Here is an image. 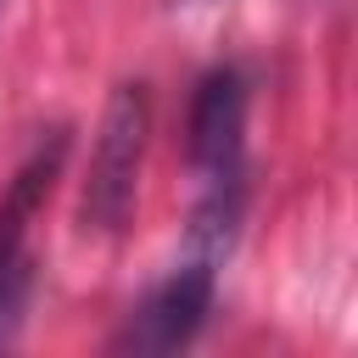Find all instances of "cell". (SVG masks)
<instances>
[{
    "instance_id": "cell-4",
    "label": "cell",
    "mask_w": 358,
    "mask_h": 358,
    "mask_svg": "<svg viewBox=\"0 0 358 358\" xmlns=\"http://www.w3.org/2000/svg\"><path fill=\"white\" fill-rule=\"evenodd\" d=\"M218 268H224L218 257L185 246V263H173V274L129 313L117 347H123V352H179V347H190L196 330H201L207 313H213Z\"/></svg>"
},
{
    "instance_id": "cell-1",
    "label": "cell",
    "mask_w": 358,
    "mask_h": 358,
    "mask_svg": "<svg viewBox=\"0 0 358 358\" xmlns=\"http://www.w3.org/2000/svg\"><path fill=\"white\" fill-rule=\"evenodd\" d=\"M145 134H151V95L145 84H117L78 190V229L84 235H123L140 201V168H145Z\"/></svg>"
},
{
    "instance_id": "cell-3",
    "label": "cell",
    "mask_w": 358,
    "mask_h": 358,
    "mask_svg": "<svg viewBox=\"0 0 358 358\" xmlns=\"http://www.w3.org/2000/svg\"><path fill=\"white\" fill-rule=\"evenodd\" d=\"M67 162V129H50L34 140V151L17 162V173L0 190V347L22 336L28 302H34V218L45 213L56 179Z\"/></svg>"
},
{
    "instance_id": "cell-2",
    "label": "cell",
    "mask_w": 358,
    "mask_h": 358,
    "mask_svg": "<svg viewBox=\"0 0 358 358\" xmlns=\"http://www.w3.org/2000/svg\"><path fill=\"white\" fill-rule=\"evenodd\" d=\"M185 151H190V168L201 179L196 213L241 224V201H246V78L235 67H218L196 84Z\"/></svg>"
}]
</instances>
